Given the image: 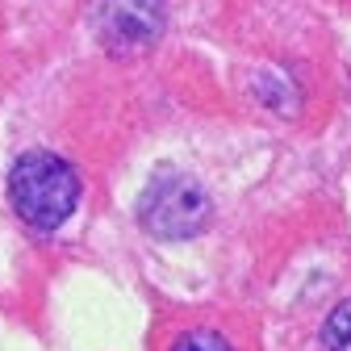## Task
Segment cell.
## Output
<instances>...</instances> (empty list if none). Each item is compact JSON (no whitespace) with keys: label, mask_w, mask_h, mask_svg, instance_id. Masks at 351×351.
Listing matches in <instances>:
<instances>
[{"label":"cell","mask_w":351,"mask_h":351,"mask_svg":"<svg viewBox=\"0 0 351 351\" xmlns=\"http://www.w3.org/2000/svg\"><path fill=\"white\" fill-rule=\"evenodd\" d=\"M209 222V197L184 171H159L138 197V226L155 239H193Z\"/></svg>","instance_id":"2"},{"label":"cell","mask_w":351,"mask_h":351,"mask_svg":"<svg viewBox=\"0 0 351 351\" xmlns=\"http://www.w3.org/2000/svg\"><path fill=\"white\" fill-rule=\"evenodd\" d=\"M163 34L159 0H101L97 5V38L113 55H138Z\"/></svg>","instance_id":"3"},{"label":"cell","mask_w":351,"mask_h":351,"mask_svg":"<svg viewBox=\"0 0 351 351\" xmlns=\"http://www.w3.org/2000/svg\"><path fill=\"white\" fill-rule=\"evenodd\" d=\"M322 347L326 351H351V301H343V305L330 310L326 330H322Z\"/></svg>","instance_id":"4"},{"label":"cell","mask_w":351,"mask_h":351,"mask_svg":"<svg viewBox=\"0 0 351 351\" xmlns=\"http://www.w3.org/2000/svg\"><path fill=\"white\" fill-rule=\"evenodd\" d=\"M171 351H234L222 335H213V330H193V335H184L180 343H176Z\"/></svg>","instance_id":"5"},{"label":"cell","mask_w":351,"mask_h":351,"mask_svg":"<svg viewBox=\"0 0 351 351\" xmlns=\"http://www.w3.org/2000/svg\"><path fill=\"white\" fill-rule=\"evenodd\" d=\"M9 205L29 230H59L80 205V176L63 155L25 151L9 171Z\"/></svg>","instance_id":"1"}]
</instances>
